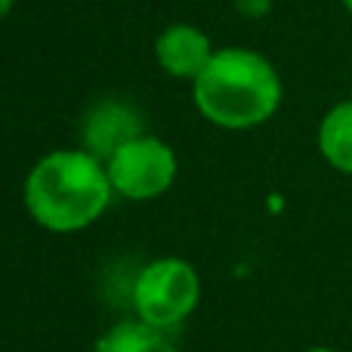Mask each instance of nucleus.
Listing matches in <instances>:
<instances>
[{"mask_svg":"<svg viewBox=\"0 0 352 352\" xmlns=\"http://www.w3.org/2000/svg\"><path fill=\"white\" fill-rule=\"evenodd\" d=\"M343 6H346V10L352 12V0H343Z\"/></svg>","mask_w":352,"mask_h":352,"instance_id":"nucleus-12","label":"nucleus"},{"mask_svg":"<svg viewBox=\"0 0 352 352\" xmlns=\"http://www.w3.org/2000/svg\"><path fill=\"white\" fill-rule=\"evenodd\" d=\"M105 173L118 195L130 201H152L173 186L176 155L158 136L142 133L105 161Z\"/></svg>","mask_w":352,"mask_h":352,"instance_id":"nucleus-4","label":"nucleus"},{"mask_svg":"<svg viewBox=\"0 0 352 352\" xmlns=\"http://www.w3.org/2000/svg\"><path fill=\"white\" fill-rule=\"evenodd\" d=\"M238 10L248 16H263L269 10V0H238Z\"/></svg>","mask_w":352,"mask_h":352,"instance_id":"nucleus-9","label":"nucleus"},{"mask_svg":"<svg viewBox=\"0 0 352 352\" xmlns=\"http://www.w3.org/2000/svg\"><path fill=\"white\" fill-rule=\"evenodd\" d=\"M198 297H201L198 272L186 260H176V256L148 263L136 275L133 285L136 316L161 331L186 322L192 316V309L198 306Z\"/></svg>","mask_w":352,"mask_h":352,"instance_id":"nucleus-3","label":"nucleus"},{"mask_svg":"<svg viewBox=\"0 0 352 352\" xmlns=\"http://www.w3.org/2000/svg\"><path fill=\"white\" fill-rule=\"evenodd\" d=\"M136 136H142L140 115L127 105L105 102L99 109H93L84 121V152H90L93 158H99L105 164L118 148L127 146Z\"/></svg>","mask_w":352,"mask_h":352,"instance_id":"nucleus-6","label":"nucleus"},{"mask_svg":"<svg viewBox=\"0 0 352 352\" xmlns=\"http://www.w3.org/2000/svg\"><path fill=\"white\" fill-rule=\"evenodd\" d=\"M96 352H176L167 340V331L146 324L142 318L121 322L109 328L96 343Z\"/></svg>","mask_w":352,"mask_h":352,"instance_id":"nucleus-8","label":"nucleus"},{"mask_svg":"<svg viewBox=\"0 0 352 352\" xmlns=\"http://www.w3.org/2000/svg\"><path fill=\"white\" fill-rule=\"evenodd\" d=\"M12 6H16V0H0V19H6L12 12Z\"/></svg>","mask_w":352,"mask_h":352,"instance_id":"nucleus-10","label":"nucleus"},{"mask_svg":"<svg viewBox=\"0 0 352 352\" xmlns=\"http://www.w3.org/2000/svg\"><path fill=\"white\" fill-rule=\"evenodd\" d=\"M318 148L334 170L352 176V99L334 105L318 127Z\"/></svg>","mask_w":352,"mask_h":352,"instance_id":"nucleus-7","label":"nucleus"},{"mask_svg":"<svg viewBox=\"0 0 352 352\" xmlns=\"http://www.w3.org/2000/svg\"><path fill=\"white\" fill-rule=\"evenodd\" d=\"M306 352H337V349H328V346H316V349H306Z\"/></svg>","mask_w":352,"mask_h":352,"instance_id":"nucleus-11","label":"nucleus"},{"mask_svg":"<svg viewBox=\"0 0 352 352\" xmlns=\"http://www.w3.org/2000/svg\"><path fill=\"white\" fill-rule=\"evenodd\" d=\"M111 195V179L105 164L90 152H50L31 167L25 179V204L37 226L50 232H80L105 213Z\"/></svg>","mask_w":352,"mask_h":352,"instance_id":"nucleus-1","label":"nucleus"},{"mask_svg":"<svg viewBox=\"0 0 352 352\" xmlns=\"http://www.w3.org/2000/svg\"><path fill=\"white\" fill-rule=\"evenodd\" d=\"M195 105L223 130H250L266 124L281 105V80L254 50H217L210 65L192 80Z\"/></svg>","mask_w":352,"mask_h":352,"instance_id":"nucleus-2","label":"nucleus"},{"mask_svg":"<svg viewBox=\"0 0 352 352\" xmlns=\"http://www.w3.org/2000/svg\"><path fill=\"white\" fill-rule=\"evenodd\" d=\"M213 53L217 50L210 47V37L204 34L195 25H170L158 34L155 41V56H158V65L164 68L167 74L182 80H195L207 65H210Z\"/></svg>","mask_w":352,"mask_h":352,"instance_id":"nucleus-5","label":"nucleus"}]
</instances>
